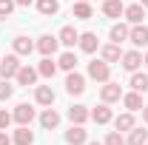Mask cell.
<instances>
[{"label":"cell","instance_id":"obj_1","mask_svg":"<svg viewBox=\"0 0 148 145\" xmlns=\"http://www.w3.org/2000/svg\"><path fill=\"white\" fill-rule=\"evenodd\" d=\"M88 77L97 80V83H108V77H111L108 63H106V60H94V63H88Z\"/></svg>","mask_w":148,"mask_h":145},{"label":"cell","instance_id":"obj_2","mask_svg":"<svg viewBox=\"0 0 148 145\" xmlns=\"http://www.w3.org/2000/svg\"><path fill=\"white\" fill-rule=\"evenodd\" d=\"M66 91L71 94V97H80L83 91H86V77L77 71H69V77H66Z\"/></svg>","mask_w":148,"mask_h":145},{"label":"cell","instance_id":"obj_3","mask_svg":"<svg viewBox=\"0 0 148 145\" xmlns=\"http://www.w3.org/2000/svg\"><path fill=\"white\" fill-rule=\"evenodd\" d=\"M17 71H20V60H17V54H6L3 60H0V74H3V80L17 77Z\"/></svg>","mask_w":148,"mask_h":145},{"label":"cell","instance_id":"obj_4","mask_svg":"<svg viewBox=\"0 0 148 145\" xmlns=\"http://www.w3.org/2000/svg\"><path fill=\"white\" fill-rule=\"evenodd\" d=\"M12 120H14L17 125H29V122L34 120V108H32L29 103H20L17 108H14V114H12Z\"/></svg>","mask_w":148,"mask_h":145},{"label":"cell","instance_id":"obj_5","mask_svg":"<svg viewBox=\"0 0 148 145\" xmlns=\"http://www.w3.org/2000/svg\"><path fill=\"white\" fill-rule=\"evenodd\" d=\"M57 46H60V40L51 37V34H43L40 40H37V51H40L43 57H51V54L57 51Z\"/></svg>","mask_w":148,"mask_h":145},{"label":"cell","instance_id":"obj_6","mask_svg":"<svg viewBox=\"0 0 148 145\" xmlns=\"http://www.w3.org/2000/svg\"><path fill=\"white\" fill-rule=\"evenodd\" d=\"M128 40L134 43V46H145V43H148V26L134 23V26L128 29Z\"/></svg>","mask_w":148,"mask_h":145},{"label":"cell","instance_id":"obj_7","mask_svg":"<svg viewBox=\"0 0 148 145\" xmlns=\"http://www.w3.org/2000/svg\"><path fill=\"white\" fill-rule=\"evenodd\" d=\"M100 97H103V103H117V100H123V88L117 83H106L103 91H100Z\"/></svg>","mask_w":148,"mask_h":145},{"label":"cell","instance_id":"obj_8","mask_svg":"<svg viewBox=\"0 0 148 145\" xmlns=\"http://www.w3.org/2000/svg\"><path fill=\"white\" fill-rule=\"evenodd\" d=\"M120 60H123V68H125V71H131V74L143 66V54H140V51H125Z\"/></svg>","mask_w":148,"mask_h":145},{"label":"cell","instance_id":"obj_9","mask_svg":"<svg viewBox=\"0 0 148 145\" xmlns=\"http://www.w3.org/2000/svg\"><path fill=\"white\" fill-rule=\"evenodd\" d=\"M86 140H88V134H86L83 125H71L69 131H66V142L69 145H83Z\"/></svg>","mask_w":148,"mask_h":145},{"label":"cell","instance_id":"obj_10","mask_svg":"<svg viewBox=\"0 0 148 145\" xmlns=\"http://www.w3.org/2000/svg\"><path fill=\"white\" fill-rule=\"evenodd\" d=\"M123 14H125V20H128L131 26H134V23H143V17H145V6H143V3L125 6V12H123Z\"/></svg>","mask_w":148,"mask_h":145},{"label":"cell","instance_id":"obj_11","mask_svg":"<svg viewBox=\"0 0 148 145\" xmlns=\"http://www.w3.org/2000/svg\"><path fill=\"white\" fill-rule=\"evenodd\" d=\"M40 125L46 128V131H51V128H57V125H60V114H57V111L51 108V105H49V108H46L43 114H40Z\"/></svg>","mask_w":148,"mask_h":145},{"label":"cell","instance_id":"obj_12","mask_svg":"<svg viewBox=\"0 0 148 145\" xmlns=\"http://www.w3.org/2000/svg\"><path fill=\"white\" fill-rule=\"evenodd\" d=\"M17 83L20 85H34L37 83V68H32V66H20V71H17Z\"/></svg>","mask_w":148,"mask_h":145},{"label":"cell","instance_id":"obj_13","mask_svg":"<svg viewBox=\"0 0 148 145\" xmlns=\"http://www.w3.org/2000/svg\"><path fill=\"white\" fill-rule=\"evenodd\" d=\"M88 117H91V111L86 108V105H71V108H69V120H71L74 125H83Z\"/></svg>","mask_w":148,"mask_h":145},{"label":"cell","instance_id":"obj_14","mask_svg":"<svg viewBox=\"0 0 148 145\" xmlns=\"http://www.w3.org/2000/svg\"><path fill=\"white\" fill-rule=\"evenodd\" d=\"M77 43H80V49H83L86 54H94V51H97V46H100L94 31H86V34H80V40H77Z\"/></svg>","mask_w":148,"mask_h":145},{"label":"cell","instance_id":"obj_15","mask_svg":"<svg viewBox=\"0 0 148 145\" xmlns=\"http://www.w3.org/2000/svg\"><path fill=\"white\" fill-rule=\"evenodd\" d=\"M57 40H60L63 46H69V49H71V46H77L80 34L74 31V26H63V29H60V34H57Z\"/></svg>","mask_w":148,"mask_h":145},{"label":"cell","instance_id":"obj_16","mask_svg":"<svg viewBox=\"0 0 148 145\" xmlns=\"http://www.w3.org/2000/svg\"><path fill=\"white\" fill-rule=\"evenodd\" d=\"M91 120L97 122V125H106V122H111V108H108V103L97 105V108L91 111Z\"/></svg>","mask_w":148,"mask_h":145},{"label":"cell","instance_id":"obj_17","mask_svg":"<svg viewBox=\"0 0 148 145\" xmlns=\"http://www.w3.org/2000/svg\"><path fill=\"white\" fill-rule=\"evenodd\" d=\"M34 100L40 103V105H51V103H54V91H51V85H37Z\"/></svg>","mask_w":148,"mask_h":145},{"label":"cell","instance_id":"obj_18","mask_svg":"<svg viewBox=\"0 0 148 145\" xmlns=\"http://www.w3.org/2000/svg\"><path fill=\"white\" fill-rule=\"evenodd\" d=\"M14 145H32L34 142V134L29 131V125H20L17 131H14V140H12Z\"/></svg>","mask_w":148,"mask_h":145},{"label":"cell","instance_id":"obj_19","mask_svg":"<svg viewBox=\"0 0 148 145\" xmlns=\"http://www.w3.org/2000/svg\"><path fill=\"white\" fill-rule=\"evenodd\" d=\"M123 103H125V108H128V111H143V97H140V91L123 94Z\"/></svg>","mask_w":148,"mask_h":145},{"label":"cell","instance_id":"obj_20","mask_svg":"<svg viewBox=\"0 0 148 145\" xmlns=\"http://www.w3.org/2000/svg\"><path fill=\"white\" fill-rule=\"evenodd\" d=\"M37 12L46 14V17H51V14L60 12V3H57V0H37Z\"/></svg>","mask_w":148,"mask_h":145},{"label":"cell","instance_id":"obj_21","mask_svg":"<svg viewBox=\"0 0 148 145\" xmlns=\"http://www.w3.org/2000/svg\"><path fill=\"white\" fill-rule=\"evenodd\" d=\"M123 12H125V6L120 0H106L103 3V14H108V17H120Z\"/></svg>","mask_w":148,"mask_h":145},{"label":"cell","instance_id":"obj_22","mask_svg":"<svg viewBox=\"0 0 148 145\" xmlns=\"http://www.w3.org/2000/svg\"><path fill=\"white\" fill-rule=\"evenodd\" d=\"M32 49H34V43L29 40V37H14V54H32Z\"/></svg>","mask_w":148,"mask_h":145},{"label":"cell","instance_id":"obj_23","mask_svg":"<svg viewBox=\"0 0 148 145\" xmlns=\"http://www.w3.org/2000/svg\"><path fill=\"white\" fill-rule=\"evenodd\" d=\"M131 88L140 91V94H145V91H148V77L140 74V71H134V74H131Z\"/></svg>","mask_w":148,"mask_h":145},{"label":"cell","instance_id":"obj_24","mask_svg":"<svg viewBox=\"0 0 148 145\" xmlns=\"http://www.w3.org/2000/svg\"><path fill=\"white\" fill-rule=\"evenodd\" d=\"M123 40H128V26H123V23H117V26H111V43H123Z\"/></svg>","mask_w":148,"mask_h":145},{"label":"cell","instance_id":"obj_25","mask_svg":"<svg viewBox=\"0 0 148 145\" xmlns=\"http://www.w3.org/2000/svg\"><path fill=\"white\" fill-rule=\"evenodd\" d=\"M54 71H57V63H51V57H43V63L37 66V74L40 77H54Z\"/></svg>","mask_w":148,"mask_h":145},{"label":"cell","instance_id":"obj_26","mask_svg":"<svg viewBox=\"0 0 148 145\" xmlns=\"http://www.w3.org/2000/svg\"><path fill=\"white\" fill-rule=\"evenodd\" d=\"M120 57H123V51H120V46H117V43H111V46L103 49V60H106V63H117Z\"/></svg>","mask_w":148,"mask_h":145},{"label":"cell","instance_id":"obj_27","mask_svg":"<svg viewBox=\"0 0 148 145\" xmlns=\"http://www.w3.org/2000/svg\"><path fill=\"white\" fill-rule=\"evenodd\" d=\"M148 142V131H143V128H131V137L125 145H145Z\"/></svg>","mask_w":148,"mask_h":145},{"label":"cell","instance_id":"obj_28","mask_svg":"<svg viewBox=\"0 0 148 145\" xmlns=\"http://www.w3.org/2000/svg\"><path fill=\"white\" fill-rule=\"evenodd\" d=\"M74 66H77V57L71 51H66V54L57 60V68H63V71H74Z\"/></svg>","mask_w":148,"mask_h":145},{"label":"cell","instance_id":"obj_29","mask_svg":"<svg viewBox=\"0 0 148 145\" xmlns=\"http://www.w3.org/2000/svg\"><path fill=\"white\" fill-rule=\"evenodd\" d=\"M114 125H117L120 134H123V131H131V128H134V117H131V114H120V117L114 120Z\"/></svg>","mask_w":148,"mask_h":145},{"label":"cell","instance_id":"obj_30","mask_svg":"<svg viewBox=\"0 0 148 145\" xmlns=\"http://www.w3.org/2000/svg\"><path fill=\"white\" fill-rule=\"evenodd\" d=\"M91 14H94V12H91V6H88V0H86V3H77V6H74V17L88 20Z\"/></svg>","mask_w":148,"mask_h":145},{"label":"cell","instance_id":"obj_31","mask_svg":"<svg viewBox=\"0 0 148 145\" xmlns=\"http://www.w3.org/2000/svg\"><path fill=\"white\" fill-rule=\"evenodd\" d=\"M14 6H17L14 0H0V17H9L14 12Z\"/></svg>","mask_w":148,"mask_h":145},{"label":"cell","instance_id":"obj_32","mask_svg":"<svg viewBox=\"0 0 148 145\" xmlns=\"http://www.w3.org/2000/svg\"><path fill=\"white\" fill-rule=\"evenodd\" d=\"M14 94V85H9V80H0V100H9Z\"/></svg>","mask_w":148,"mask_h":145},{"label":"cell","instance_id":"obj_33","mask_svg":"<svg viewBox=\"0 0 148 145\" xmlns=\"http://www.w3.org/2000/svg\"><path fill=\"white\" fill-rule=\"evenodd\" d=\"M106 145H125V140H123L120 131H111L108 137H106Z\"/></svg>","mask_w":148,"mask_h":145},{"label":"cell","instance_id":"obj_34","mask_svg":"<svg viewBox=\"0 0 148 145\" xmlns=\"http://www.w3.org/2000/svg\"><path fill=\"white\" fill-rule=\"evenodd\" d=\"M12 122V114H6V111L0 108V131H6V125Z\"/></svg>","mask_w":148,"mask_h":145},{"label":"cell","instance_id":"obj_35","mask_svg":"<svg viewBox=\"0 0 148 145\" xmlns=\"http://www.w3.org/2000/svg\"><path fill=\"white\" fill-rule=\"evenodd\" d=\"M0 145H12V140H9V137H6L3 131H0Z\"/></svg>","mask_w":148,"mask_h":145},{"label":"cell","instance_id":"obj_36","mask_svg":"<svg viewBox=\"0 0 148 145\" xmlns=\"http://www.w3.org/2000/svg\"><path fill=\"white\" fill-rule=\"evenodd\" d=\"M143 120L148 122V105H143Z\"/></svg>","mask_w":148,"mask_h":145},{"label":"cell","instance_id":"obj_37","mask_svg":"<svg viewBox=\"0 0 148 145\" xmlns=\"http://www.w3.org/2000/svg\"><path fill=\"white\" fill-rule=\"evenodd\" d=\"M14 3H17V6H29L32 0H14Z\"/></svg>","mask_w":148,"mask_h":145},{"label":"cell","instance_id":"obj_38","mask_svg":"<svg viewBox=\"0 0 148 145\" xmlns=\"http://www.w3.org/2000/svg\"><path fill=\"white\" fill-rule=\"evenodd\" d=\"M140 3H143V6H145V9H148V0H140Z\"/></svg>","mask_w":148,"mask_h":145},{"label":"cell","instance_id":"obj_39","mask_svg":"<svg viewBox=\"0 0 148 145\" xmlns=\"http://www.w3.org/2000/svg\"><path fill=\"white\" fill-rule=\"evenodd\" d=\"M143 63H145V66H148V54H145V57H143Z\"/></svg>","mask_w":148,"mask_h":145},{"label":"cell","instance_id":"obj_40","mask_svg":"<svg viewBox=\"0 0 148 145\" xmlns=\"http://www.w3.org/2000/svg\"><path fill=\"white\" fill-rule=\"evenodd\" d=\"M88 145H100V142H88Z\"/></svg>","mask_w":148,"mask_h":145},{"label":"cell","instance_id":"obj_41","mask_svg":"<svg viewBox=\"0 0 148 145\" xmlns=\"http://www.w3.org/2000/svg\"><path fill=\"white\" fill-rule=\"evenodd\" d=\"M77 3H86V0H77Z\"/></svg>","mask_w":148,"mask_h":145},{"label":"cell","instance_id":"obj_42","mask_svg":"<svg viewBox=\"0 0 148 145\" xmlns=\"http://www.w3.org/2000/svg\"><path fill=\"white\" fill-rule=\"evenodd\" d=\"M145 145H148V142H145Z\"/></svg>","mask_w":148,"mask_h":145}]
</instances>
